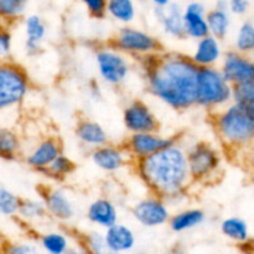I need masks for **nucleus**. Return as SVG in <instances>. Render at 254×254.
<instances>
[{
    "instance_id": "f257e3e1",
    "label": "nucleus",
    "mask_w": 254,
    "mask_h": 254,
    "mask_svg": "<svg viewBox=\"0 0 254 254\" xmlns=\"http://www.w3.org/2000/svg\"><path fill=\"white\" fill-rule=\"evenodd\" d=\"M140 62L151 96L178 112L196 106L198 67L189 55L163 51L143 57Z\"/></svg>"
},
{
    "instance_id": "f03ea898",
    "label": "nucleus",
    "mask_w": 254,
    "mask_h": 254,
    "mask_svg": "<svg viewBox=\"0 0 254 254\" xmlns=\"http://www.w3.org/2000/svg\"><path fill=\"white\" fill-rule=\"evenodd\" d=\"M136 174L151 195L170 201L180 198L192 184L186 160V149L179 143L148 158L134 161Z\"/></svg>"
},
{
    "instance_id": "7ed1b4c3",
    "label": "nucleus",
    "mask_w": 254,
    "mask_h": 254,
    "mask_svg": "<svg viewBox=\"0 0 254 254\" xmlns=\"http://www.w3.org/2000/svg\"><path fill=\"white\" fill-rule=\"evenodd\" d=\"M212 127L226 148H251L254 139V109L231 102L222 109L212 112Z\"/></svg>"
},
{
    "instance_id": "20e7f679",
    "label": "nucleus",
    "mask_w": 254,
    "mask_h": 254,
    "mask_svg": "<svg viewBox=\"0 0 254 254\" xmlns=\"http://www.w3.org/2000/svg\"><path fill=\"white\" fill-rule=\"evenodd\" d=\"M232 102V86L217 67L198 68L196 83V106L212 112L222 109Z\"/></svg>"
},
{
    "instance_id": "39448f33",
    "label": "nucleus",
    "mask_w": 254,
    "mask_h": 254,
    "mask_svg": "<svg viewBox=\"0 0 254 254\" xmlns=\"http://www.w3.org/2000/svg\"><path fill=\"white\" fill-rule=\"evenodd\" d=\"M30 88V77L21 64L10 59L0 60V113L20 106Z\"/></svg>"
},
{
    "instance_id": "423d86ee",
    "label": "nucleus",
    "mask_w": 254,
    "mask_h": 254,
    "mask_svg": "<svg viewBox=\"0 0 254 254\" xmlns=\"http://www.w3.org/2000/svg\"><path fill=\"white\" fill-rule=\"evenodd\" d=\"M108 47L121 52L124 56L143 59L149 55L165 51L163 44L149 32L131 26H124L109 40Z\"/></svg>"
},
{
    "instance_id": "0eeeda50",
    "label": "nucleus",
    "mask_w": 254,
    "mask_h": 254,
    "mask_svg": "<svg viewBox=\"0 0 254 254\" xmlns=\"http://www.w3.org/2000/svg\"><path fill=\"white\" fill-rule=\"evenodd\" d=\"M189 173L192 183H202L212 179L221 168V155L207 141L200 140L186 150Z\"/></svg>"
},
{
    "instance_id": "6e6552de",
    "label": "nucleus",
    "mask_w": 254,
    "mask_h": 254,
    "mask_svg": "<svg viewBox=\"0 0 254 254\" xmlns=\"http://www.w3.org/2000/svg\"><path fill=\"white\" fill-rule=\"evenodd\" d=\"M179 135L165 136L159 133L130 134L124 140L123 148L133 161L148 158L168 146L179 143Z\"/></svg>"
},
{
    "instance_id": "1a4fd4ad",
    "label": "nucleus",
    "mask_w": 254,
    "mask_h": 254,
    "mask_svg": "<svg viewBox=\"0 0 254 254\" xmlns=\"http://www.w3.org/2000/svg\"><path fill=\"white\" fill-rule=\"evenodd\" d=\"M96 62L98 73L106 83L121 86L128 78L130 64L128 59L121 52L111 47H101L96 51Z\"/></svg>"
},
{
    "instance_id": "9d476101",
    "label": "nucleus",
    "mask_w": 254,
    "mask_h": 254,
    "mask_svg": "<svg viewBox=\"0 0 254 254\" xmlns=\"http://www.w3.org/2000/svg\"><path fill=\"white\" fill-rule=\"evenodd\" d=\"M123 123L130 134L159 133L160 122L150 107L140 99L131 101L123 111Z\"/></svg>"
},
{
    "instance_id": "9b49d317",
    "label": "nucleus",
    "mask_w": 254,
    "mask_h": 254,
    "mask_svg": "<svg viewBox=\"0 0 254 254\" xmlns=\"http://www.w3.org/2000/svg\"><path fill=\"white\" fill-rule=\"evenodd\" d=\"M133 217L145 227H159L169 222L170 211L168 203L160 197L150 195L139 200L131 208Z\"/></svg>"
},
{
    "instance_id": "f8f14e48",
    "label": "nucleus",
    "mask_w": 254,
    "mask_h": 254,
    "mask_svg": "<svg viewBox=\"0 0 254 254\" xmlns=\"http://www.w3.org/2000/svg\"><path fill=\"white\" fill-rule=\"evenodd\" d=\"M221 73L226 81L233 84L254 82V64L248 55H243L236 50H230L225 54Z\"/></svg>"
},
{
    "instance_id": "ddd939ff",
    "label": "nucleus",
    "mask_w": 254,
    "mask_h": 254,
    "mask_svg": "<svg viewBox=\"0 0 254 254\" xmlns=\"http://www.w3.org/2000/svg\"><path fill=\"white\" fill-rule=\"evenodd\" d=\"M64 153V144L59 136H46L25 156V163L32 170L41 173L55 159Z\"/></svg>"
},
{
    "instance_id": "4468645a",
    "label": "nucleus",
    "mask_w": 254,
    "mask_h": 254,
    "mask_svg": "<svg viewBox=\"0 0 254 254\" xmlns=\"http://www.w3.org/2000/svg\"><path fill=\"white\" fill-rule=\"evenodd\" d=\"M91 159L97 168L106 173H117L130 160L123 146L113 145L109 143L99 148L92 149Z\"/></svg>"
},
{
    "instance_id": "2eb2a0df",
    "label": "nucleus",
    "mask_w": 254,
    "mask_h": 254,
    "mask_svg": "<svg viewBox=\"0 0 254 254\" xmlns=\"http://www.w3.org/2000/svg\"><path fill=\"white\" fill-rule=\"evenodd\" d=\"M41 193L42 203L46 208L47 215L52 216L57 221L67 222L74 216V207L72 201L64 191L54 188H44Z\"/></svg>"
},
{
    "instance_id": "dca6fc26",
    "label": "nucleus",
    "mask_w": 254,
    "mask_h": 254,
    "mask_svg": "<svg viewBox=\"0 0 254 254\" xmlns=\"http://www.w3.org/2000/svg\"><path fill=\"white\" fill-rule=\"evenodd\" d=\"M206 7L202 2L192 1L186 5L183 11L184 34L185 37L201 40L208 36L207 22H206Z\"/></svg>"
},
{
    "instance_id": "f3484780",
    "label": "nucleus",
    "mask_w": 254,
    "mask_h": 254,
    "mask_svg": "<svg viewBox=\"0 0 254 254\" xmlns=\"http://www.w3.org/2000/svg\"><path fill=\"white\" fill-rule=\"evenodd\" d=\"M190 57L198 68L216 67L222 57V46H221L220 40L211 35L198 40L195 52Z\"/></svg>"
},
{
    "instance_id": "a211bd4d",
    "label": "nucleus",
    "mask_w": 254,
    "mask_h": 254,
    "mask_svg": "<svg viewBox=\"0 0 254 254\" xmlns=\"http://www.w3.org/2000/svg\"><path fill=\"white\" fill-rule=\"evenodd\" d=\"M184 9L176 2H170L165 7H155V16L158 17L161 27L169 36L175 39H184Z\"/></svg>"
},
{
    "instance_id": "6ab92c4d",
    "label": "nucleus",
    "mask_w": 254,
    "mask_h": 254,
    "mask_svg": "<svg viewBox=\"0 0 254 254\" xmlns=\"http://www.w3.org/2000/svg\"><path fill=\"white\" fill-rule=\"evenodd\" d=\"M87 220L107 230L118 223V210L109 198L99 197L89 203L87 208Z\"/></svg>"
},
{
    "instance_id": "aec40b11",
    "label": "nucleus",
    "mask_w": 254,
    "mask_h": 254,
    "mask_svg": "<svg viewBox=\"0 0 254 254\" xmlns=\"http://www.w3.org/2000/svg\"><path fill=\"white\" fill-rule=\"evenodd\" d=\"M74 131L78 140L83 145L91 146L92 149L106 145L109 141L106 129L98 122L92 121L89 118L78 119Z\"/></svg>"
},
{
    "instance_id": "412c9836",
    "label": "nucleus",
    "mask_w": 254,
    "mask_h": 254,
    "mask_svg": "<svg viewBox=\"0 0 254 254\" xmlns=\"http://www.w3.org/2000/svg\"><path fill=\"white\" fill-rule=\"evenodd\" d=\"M103 237L108 248L114 254L129 252L134 248L136 241L133 230L123 223H116L107 228Z\"/></svg>"
},
{
    "instance_id": "4be33fe9",
    "label": "nucleus",
    "mask_w": 254,
    "mask_h": 254,
    "mask_svg": "<svg viewBox=\"0 0 254 254\" xmlns=\"http://www.w3.org/2000/svg\"><path fill=\"white\" fill-rule=\"evenodd\" d=\"M25 50L30 56L41 51V44L46 36V24L39 15H30L25 19Z\"/></svg>"
},
{
    "instance_id": "5701e85b",
    "label": "nucleus",
    "mask_w": 254,
    "mask_h": 254,
    "mask_svg": "<svg viewBox=\"0 0 254 254\" xmlns=\"http://www.w3.org/2000/svg\"><path fill=\"white\" fill-rule=\"evenodd\" d=\"M206 220V215L202 210L200 208H188V210H183L180 212L171 215L169 218V226H170L171 231L176 233L186 232L192 228L197 227L203 221Z\"/></svg>"
},
{
    "instance_id": "b1692460",
    "label": "nucleus",
    "mask_w": 254,
    "mask_h": 254,
    "mask_svg": "<svg viewBox=\"0 0 254 254\" xmlns=\"http://www.w3.org/2000/svg\"><path fill=\"white\" fill-rule=\"evenodd\" d=\"M206 22H207L208 32L211 36L221 41L227 36L230 31L231 14L225 7L216 6L215 9L206 12Z\"/></svg>"
},
{
    "instance_id": "393cba45",
    "label": "nucleus",
    "mask_w": 254,
    "mask_h": 254,
    "mask_svg": "<svg viewBox=\"0 0 254 254\" xmlns=\"http://www.w3.org/2000/svg\"><path fill=\"white\" fill-rule=\"evenodd\" d=\"M21 151V139L11 128L0 127V159L15 160Z\"/></svg>"
},
{
    "instance_id": "a878e982",
    "label": "nucleus",
    "mask_w": 254,
    "mask_h": 254,
    "mask_svg": "<svg viewBox=\"0 0 254 254\" xmlns=\"http://www.w3.org/2000/svg\"><path fill=\"white\" fill-rule=\"evenodd\" d=\"M221 232L236 243H247L251 241L250 226L247 221L241 217H228L221 223Z\"/></svg>"
},
{
    "instance_id": "bb28decb",
    "label": "nucleus",
    "mask_w": 254,
    "mask_h": 254,
    "mask_svg": "<svg viewBox=\"0 0 254 254\" xmlns=\"http://www.w3.org/2000/svg\"><path fill=\"white\" fill-rule=\"evenodd\" d=\"M106 14L122 24H130L135 19V5L133 0H107Z\"/></svg>"
},
{
    "instance_id": "cd10ccee",
    "label": "nucleus",
    "mask_w": 254,
    "mask_h": 254,
    "mask_svg": "<svg viewBox=\"0 0 254 254\" xmlns=\"http://www.w3.org/2000/svg\"><path fill=\"white\" fill-rule=\"evenodd\" d=\"M74 170H76V163L69 156L62 153L40 174L55 181H64L71 174H73Z\"/></svg>"
},
{
    "instance_id": "c85d7f7f",
    "label": "nucleus",
    "mask_w": 254,
    "mask_h": 254,
    "mask_svg": "<svg viewBox=\"0 0 254 254\" xmlns=\"http://www.w3.org/2000/svg\"><path fill=\"white\" fill-rule=\"evenodd\" d=\"M27 6V0H0V24L7 27L21 19Z\"/></svg>"
},
{
    "instance_id": "c756f323",
    "label": "nucleus",
    "mask_w": 254,
    "mask_h": 254,
    "mask_svg": "<svg viewBox=\"0 0 254 254\" xmlns=\"http://www.w3.org/2000/svg\"><path fill=\"white\" fill-rule=\"evenodd\" d=\"M236 51L250 56L254 50V25L251 20L243 21L238 27L235 40Z\"/></svg>"
},
{
    "instance_id": "7c9ffc66",
    "label": "nucleus",
    "mask_w": 254,
    "mask_h": 254,
    "mask_svg": "<svg viewBox=\"0 0 254 254\" xmlns=\"http://www.w3.org/2000/svg\"><path fill=\"white\" fill-rule=\"evenodd\" d=\"M42 248L49 254H64L68 251V240L61 232L45 233L40 238Z\"/></svg>"
},
{
    "instance_id": "2f4dec72",
    "label": "nucleus",
    "mask_w": 254,
    "mask_h": 254,
    "mask_svg": "<svg viewBox=\"0 0 254 254\" xmlns=\"http://www.w3.org/2000/svg\"><path fill=\"white\" fill-rule=\"evenodd\" d=\"M232 103L245 108L254 109V82L233 84Z\"/></svg>"
},
{
    "instance_id": "473e14b6",
    "label": "nucleus",
    "mask_w": 254,
    "mask_h": 254,
    "mask_svg": "<svg viewBox=\"0 0 254 254\" xmlns=\"http://www.w3.org/2000/svg\"><path fill=\"white\" fill-rule=\"evenodd\" d=\"M46 215V208H45L42 201L30 200V198H21V201H20L17 216H20L24 220H39V218L45 217Z\"/></svg>"
},
{
    "instance_id": "72a5a7b5",
    "label": "nucleus",
    "mask_w": 254,
    "mask_h": 254,
    "mask_svg": "<svg viewBox=\"0 0 254 254\" xmlns=\"http://www.w3.org/2000/svg\"><path fill=\"white\" fill-rule=\"evenodd\" d=\"M21 198L5 188H0V215L5 217L17 216Z\"/></svg>"
},
{
    "instance_id": "f704fd0d",
    "label": "nucleus",
    "mask_w": 254,
    "mask_h": 254,
    "mask_svg": "<svg viewBox=\"0 0 254 254\" xmlns=\"http://www.w3.org/2000/svg\"><path fill=\"white\" fill-rule=\"evenodd\" d=\"M83 248L88 254H114L107 246L102 233L91 232L83 236Z\"/></svg>"
},
{
    "instance_id": "c9c22d12",
    "label": "nucleus",
    "mask_w": 254,
    "mask_h": 254,
    "mask_svg": "<svg viewBox=\"0 0 254 254\" xmlns=\"http://www.w3.org/2000/svg\"><path fill=\"white\" fill-rule=\"evenodd\" d=\"M2 254H39V251L31 243L16 242L5 246Z\"/></svg>"
},
{
    "instance_id": "e433bc0d",
    "label": "nucleus",
    "mask_w": 254,
    "mask_h": 254,
    "mask_svg": "<svg viewBox=\"0 0 254 254\" xmlns=\"http://www.w3.org/2000/svg\"><path fill=\"white\" fill-rule=\"evenodd\" d=\"M12 46V37L6 26L0 25V60L9 59Z\"/></svg>"
},
{
    "instance_id": "4c0bfd02",
    "label": "nucleus",
    "mask_w": 254,
    "mask_h": 254,
    "mask_svg": "<svg viewBox=\"0 0 254 254\" xmlns=\"http://www.w3.org/2000/svg\"><path fill=\"white\" fill-rule=\"evenodd\" d=\"M81 1L87 7L91 16L96 17V19H102L106 16L107 0H81Z\"/></svg>"
},
{
    "instance_id": "58836bf2",
    "label": "nucleus",
    "mask_w": 254,
    "mask_h": 254,
    "mask_svg": "<svg viewBox=\"0 0 254 254\" xmlns=\"http://www.w3.org/2000/svg\"><path fill=\"white\" fill-rule=\"evenodd\" d=\"M250 9V1L248 0H231L228 1V12L237 16L247 14Z\"/></svg>"
},
{
    "instance_id": "ea45409f",
    "label": "nucleus",
    "mask_w": 254,
    "mask_h": 254,
    "mask_svg": "<svg viewBox=\"0 0 254 254\" xmlns=\"http://www.w3.org/2000/svg\"><path fill=\"white\" fill-rule=\"evenodd\" d=\"M64 254H88V253H87L83 248L79 247V248H68V251H67Z\"/></svg>"
},
{
    "instance_id": "a19ab883",
    "label": "nucleus",
    "mask_w": 254,
    "mask_h": 254,
    "mask_svg": "<svg viewBox=\"0 0 254 254\" xmlns=\"http://www.w3.org/2000/svg\"><path fill=\"white\" fill-rule=\"evenodd\" d=\"M155 5V7H165L166 5L170 4V0H151Z\"/></svg>"
},
{
    "instance_id": "79ce46f5",
    "label": "nucleus",
    "mask_w": 254,
    "mask_h": 254,
    "mask_svg": "<svg viewBox=\"0 0 254 254\" xmlns=\"http://www.w3.org/2000/svg\"><path fill=\"white\" fill-rule=\"evenodd\" d=\"M166 254H185V252H184V251L181 250V248H179V247H174L173 250L169 251V252L166 253Z\"/></svg>"
},
{
    "instance_id": "37998d69",
    "label": "nucleus",
    "mask_w": 254,
    "mask_h": 254,
    "mask_svg": "<svg viewBox=\"0 0 254 254\" xmlns=\"http://www.w3.org/2000/svg\"><path fill=\"white\" fill-rule=\"evenodd\" d=\"M227 1H231V0H227Z\"/></svg>"
}]
</instances>
